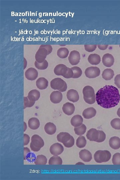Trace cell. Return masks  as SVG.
Segmentation results:
<instances>
[{"instance_id": "cell-26", "label": "cell", "mask_w": 120, "mask_h": 180, "mask_svg": "<svg viewBox=\"0 0 120 180\" xmlns=\"http://www.w3.org/2000/svg\"><path fill=\"white\" fill-rule=\"evenodd\" d=\"M28 125L30 129L33 130H36L39 128L40 123L38 119L33 118L29 120Z\"/></svg>"}, {"instance_id": "cell-32", "label": "cell", "mask_w": 120, "mask_h": 180, "mask_svg": "<svg viewBox=\"0 0 120 180\" xmlns=\"http://www.w3.org/2000/svg\"><path fill=\"white\" fill-rule=\"evenodd\" d=\"M87 142L85 137L84 136H80L77 139L76 145L79 148L85 147L87 145Z\"/></svg>"}, {"instance_id": "cell-23", "label": "cell", "mask_w": 120, "mask_h": 180, "mask_svg": "<svg viewBox=\"0 0 120 180\" xmlns=\"http://www.w3.org/2000/svg\"><path fill=\"white\" fill-rule=\"evenodd\" d=\"M40 96L41 94L39 91L37 89H33L29 92L28 97L30 101L35 102L39 100Z\"/></svg>"}, {"instance_id": "cell-3", "label": "cell", "mask_w": 120, "mask_h": 180, "mask_svg": "<svg viewBox=\"0 0 120 180\" xmlns=\"http://www.w3.org/2000/svg\"><path fill=\"white\" fill-rule=\"evenodd\" d=\"M44 145V143L42 138L38 135H33L31 138L30 147L31 150L34 152H38L41 150Z\"/></svg>"}, {"instance_id": "cell-19", "label": "cell", "mask_w": 120, "mask_h": 180, "mask_svg": "<svg viewBox=\"0 0 120 180\" xmlns=\"http://www.w3.org/2000/svg\"><path fill=\"white\" fill-rule=\"evenodd\" d=\"M72 136L68 133L61 132L57 135V140L63 144L68 142L70 140Z\"/></svg>"}, {"instance_id": "cell-14", "label": "cell", "mask_w": 120, "mask_h": 180, "mask_svg": "<svg viewBox=\"0 0 120 180\" xmlns=\"http://www.w3.org/2000/svg\"><path fill=\"white\" fill-rule=\"evenodd\" d=\"M63 99V94L59 91L52 92L51 94L50 100L55 104L60 103Z\"/></svg>"}, {"instance_id": "cell-38", "label": "cell", "mask_w": 120, "mask_h": 180, "mask_svg": "<svg viewBox=\"0 0 120 180\" xmlns=\"http://www.w3.org/2000/svg\"><path fill=\"white\" fill-rule=\"evenodd\" d=\"M85 50L88 52H94L97 48L96 45H84Z\"/></svg>"}, {"instance_id": "cell-35", "label": "cell", "mask_w": 120, "mask_h": 180, "mask_svg": "<svg viewBox=\"0 0 120 180\" xmlns=\"http://www.w3.org/2000/svg\"><path fill=\"white\" fill-rule=\"evenodd\" d=\"M110 124L113 128L115 129H120V119H114L111 121Z\"/></svg>"}, {"instance_id": "cell-6", "label": "cell", "mask_w": 120, "mask_h": 180, "mask_svg": "<svg viewBox=\"0 0 120 180\" xmlns=\"http://www.w3.org/2000/svg\"><path fill=\"white\" fill-rule=\"evenodd\" d=\"M100 74V70L98 67L96 66L88 67L85 71L86 77L89 79H94L98 77Z\"/></svg>"}, {"instance_id": "cell-30", "label": "cell", "mask_w": 120, "mask_h": 180, "mask_svg": "<svg viewBox=\"0 0 120 180\" xmlns=\"http://www.w3.org/2000/svg\"><path fill=\"white\" fill-rule=\"evenodd\" d=\"M69 51L68 48L62 47L58 49L57 52V55L61 58H65L69 55Z\"/></svg>"}, {"instance_id": "cell-16", "label": "cell", "mask_w": 120, "mask_h": 180, "mask_svg": "<svg viewBox=\"0 0 120 180\" xmlns=\"http://www.w3.org/2000/svg\"><path fill=\"white\" fill-rule=\"evenodd\" d=\"M80 159L85 162H89L92 159L91 153L87 150H83L79 152Z\"/></svg>"}, {"instance_id": "cell-44", "label": "cell", "mask_w": 120, "mask_h": 180, "mask_svg": "<svg viewBox=\"0 0 120 180\" xmlns=\"http://www.w3.org/2000/svg\"><path fill=\"white\" fill-rule=\"evenodd\" d=\"M114 83L118 88H120V74H118L115 76Z\"/></svg>"}, {"instance_id": "cell-46", "label": "cell", "mask_w": 120, "mask_h": 180, "mask_svg": "<svg viewBox=\"0 0 120 180\" xmlns=\"http://www.w3.org/2000/svg\"><path fill=\"white\" fill-rule=\"evenodd\" d=\"M109 45H98L97 47L101 50L104 51L108 48Z\"/></svg>"}, {"instance_id": "cell-11", "label": "cell", "mask_w": 120, "mask_h": 180, "mask_svg": "<svg viewBox=\"0 0 120 180\" xmlns=\"http://www.w3.org/2000/svg\"><path fill=\"white\" fill-rule=\"evenodd\" d=\"M38 71L33 67H30L25 72V76L28 80L33 81L36 79L38 77Z\"/></svg>"}, {"instance_id": "cell-27", "label": "cell", "mask_w": 120, "mask_h": 180, "mask_svg": "<svg viewBox=\"0 0 120 180\" xmlns=\"http://www.w3.org/2000/svg\"><path fill=\"white\" fill-rule=\"evenodd\" d=\"M114 75L113 70L111 69H106L103 71L102 76L103 79L106 80L112 79Z\"/></svg>"}, {"instance_id": "cell-21", "label": "cell", "mask_w": 120, "mask_h": 180, "mask_svg": "<svg viewBox=\"0 0 120 180\" xmlns=\"http://www.w3.org/2000/svg\"><path fill=\"white\" fill-rule=\"evenodd\" d=\"M88 60L90 64L93 65H97L101 61L100 56L97 54H91L89 56Z\"/></svg>"}, {"instance_id": "cell-7", "label": "cell", "mask_w": 120, "mask_h": 180, "mask_svg": "<svg viewBox=\"0 0 120 180\" xmlns=\"http://www.w3.org/2000/svg\"><path fill=\"white\" fill-rule=\"evenodd\" d=\"M48 55V52L46 48L39 47L35 54V60L39 63H42L46 60V58Z\"/></svg>"}, {"instance_id": "cell-13", "label": "cell", "mask_w": 120, "mask_h": 180, "mask_svg": "<svg viewBox=\"0 0 120 180\" xmlns=\"http://www.w3.org/2000/svg\"><path fill=\"white\" fill-rule=\"evenodd\" d=\"M68 67L63 64H59L56 66L54 69V73L57 75H61L63 77L67 73Z\"/></svg>"}, {"instance_id": "cell-25", "label": "cell", "mask_w": 120, "mask_h": 180, "mask_svg": "<svg viewBox=\"0 0 120 180\" xmlns=\"http://www.w3.org/2000/svg\"><path fill=\"white\" fill-rule=\"evenodd\" d=\"M48 85V81L45 78H40L37 81L36 85L39 89H45L47 88Z\"/></svg>"}, {"instance_id": "cell-15", "label": "cell", "mask_w": 120, "mask_h": 180, "mask_svg": "<svg viewBox=\"0 0 120 180\" xmlns=\"http://www.w3.org/2000/svg\"><path fill=\"white\" fill-rule=\"evenodd\" d=\"M68 100L73 102H77L79 100V95L76 90L72 89L69 90L67 93Z\"/></svg>"}, {"instance_id": "cell-43", "label": "cell", "mask_w": 120, "mask_h": 180, "mask_svg": "<svg viewBox=\"0 0 120 180\" xmlns=\"http://www.w3.org/2000/svg\"><path fill=\"white\" fill-rule=\"evenodd\" d=\"M40 48H46L48 52V55L51 53L52 51V48L51 45H42Z\"/></svg>"}, {"instance_id": "cell-34", "label": "cell", "mask_w": 120, "mask_h": 180, "mask_svg": "<svg viewBox=\"0 0 120 180\" xmlns=\"http://www.w3.org/2000/svg\"><path fill=\"white\" fill-rule=\"evenodd\" d=\"M73 72L74 75L72 78L78 79L82 76V71L80 67L78 66H74L71 68Z\"/></svg>"}, {"instance_id": "cell-20", "label": "cell", "mask_w": 120, "mask_h": 180, "mask_svg": "<svg viewBox=\"0 0 120 180\" xmlns=\"http://www.w3.org/2000/svg\"><path fill=\"white\" fill-rule=\"evenodd\" d=\"M109 145L113 149H119L120 148V138L117 137H111L109 139Z\"/></svg>"}, {"instance_id": "cell-42", "label": "cell", "mask_w": 120, "mask_h": 180, "mask_svg": "<svg viewBox=\"0 0 120 180\" xmlns=\"http://www.w3.org/2000/svg\"><path fill=\"white\" fill-rule=\"evenodd\" d=\"M74 75L73 72V70L71 68L68 67V70L67 73L64 76V77L66 79L72 78Z\"/></svg>"}, {"instance_id": "cell-36", "label": "cell", "mask_w": 120, "mask_h": 180, "mask_svg": "<svg viewBox=\"0 0 120 180\" xmlns=\"http://www.w3.org/2000/svg\"><path fill=\"white\" fill-rule=\"evenodd\" d=\"M24 109L27 107H33L35 104V102L31 101L29 100L28 97H24Z\"/></svg>"}, {"instance_id": "cell-24", "label": "cell", "mask_w": 120, "mask_h": 180, "mask_svg": "<svg viewBox=\"0 0 120 180\" xmlns=\"http://www.w3.org/2000/svg\"><path fill=\"white\" fill-rule=\"evenodd\" d=\"M44 130L47 134L53 135L54 134L56 131V126L53 123H48L44 126Z\"/></svg>"}, {"instance_id": "cell-47", "label": "cell", "mask_w": 120, "mask_h": 180, "mask_svg": "<svg viewBox=\"0 0 120 180\" xmlns=\"http://www.w3.org/2000/svg\"><path fill=\"white\" fill-rule=\"evenodd\" d=\"M118 116L120 118V107L119 108L117 112Z\"/></svg>"}, {"instance_id": "cell-33", "label": "cell", "mask_w": 120, "mask_h": 180, "mask_svg": "<svg viewBox=\"0 0 120 180\" xmlns=\"http://www.w3.org/2000/svg\"><path fill=\"white\" fill-rule=\"evenodd\" d=\"M34 65L37 69L39 70H46L48 66V63L46 60L42 63H39L37 61L35 62Z\"/></svg>"}, {"instance_id": "cell-12", "label": "cell", "mask_w": 120, "mask_h": 180, "mask_svg": "<svg viewBox=\"0 0 120 180\" xmlns=\"http://www.w3.org/2000/svg\"><path fill=\"white\" fill-rule=\"evenodd\" d=\"M102 62L104 66L109 67L113 65L114 59L112 55L109 53H106L102 58Z\"/></svg>"}, {"instance_id": "cell-9", "label": "cell", "mask_w": 120, "mask_h": 180, "mask_svg": "<svg viewBox=\"0 0 120 180\" xmlns=\"http://www.w3.org/2000/svg\"><path fill=\"white\" fill-rule=\"evenodd\" d=\"M64 148L61 144L56 143L53 144L50 147V151L52 155H60L63 152Z\"/></svg>"}, {"instance_id": "cell-45", "label": "cell", "mask_w": 120, "mask_h": 180, "mask_svg": "<svg viewBox=\"0 0 120 180\" xmlns=\"http://www.w3.org/2000/svg\"><path fill=\"white\" fill-rule=\"evenodd\" d=\"M30 140V137L28 135L26 134H24V146H25L28 145Z\"/></svg>"}, {"instance_id": "cell-41", "label": "cell", "mask_w": 120, "mask_h": 180, "mask_svg": "<svg viewBox=\"0 0 120 180\" xmlns=\"http://www.w3.org/2000/svg\"><path fill=\"white\" fill-rule=\"evenodd\" d=\"M74 144V139L73 137L72 136L71 137L70 140L68 142L64 144L65 147L67 148H70L73 147Z\"/></svg>"}, {"instance_id": "cell-17", "label": "cell", "mask_w": 120, "mask_h": 180, "mask_svg": "<svg viewBox=\"0 0 120 180\" xmlns=\"http://www.w3.org/2000/svg\"><path fill=\"white\" fill-rule=\"evenodd\" d=\"M62 109L65 114L68 115H71L74 113L75 107L73 103L67 102L64 105Z\"/></svg>"}, {"instance_id": "cell-31", "label": "cell", "mask_w": 120, "mask_h": 180, "mask_svg": "<svg viewBox=\"0 0 120 180\" xmlns=\"http://www.w3.org/2000/svg\"><path fill=\"white\" fill-rule=\"evenodd\" d=\"M74 130L75 134L78 136H82L86 133L87 127L85 125L82 124L78 127H75Z\"/></svg>"}, {"instance_id": "cell-8", "label": "cell", "mask_w": 120, "mask_h": 180, "mask_svg": "<svg viewBox=\"0 0 120 180\" xmlns=\"http://www.w3.org/2000/svg\"><path fill=\"white\" fill-rule=\"evenodd\" d=\"M68 59L71 65H77L79 64L81 60V55L78 52L73 51L70 53Z\"/></svg>"}, {"instance_id": "cell-48", "label": "cell", "mask_w": 120, "mask_h": 180, "mask_svg": "<svg viewBox=\"0 0 120 180\" xmlns=\"http://www.w3.org/2000/svg\"><path fill=\"white\" fill-rule=\"evenodd\" d=\"M119 47H120V45H119Z\"/></svg>"}, {"instance_id": "cell-18", "label": "cell", "mask_w": 120, "mask_h": 180, "mask_svg": "<svg viewBox=\"0 0 120 180\" xmlns=\"http://www.w3.org/2000/svg\"><path fill=\"white\" fill-rule=\"evenodd\" d=\"M96 114V111L93 107H89L84 110L83 112L82 115L84 118L87 119H90L95 117Z\"/></svg>"}, {"instance_id": "cell-39", "label": "cell", "mask_w": 120, "mask_h": 180, "mask_svg": "<svg viewBox=\"0 0 120 180\" xmlns=\"http://www.w3.org/2000/svg\"><path fill=\"white\" fill-rule=\"evenodd\" d=\"M100 136L98 140L96 142L100 143L104 142L106 139V134L105 133L101 130H99Z\"/></svg>"}, {"instance_id": "cell-4", "label": "cell", "mask_w": 120, "mask_h": 180, "mask_svg": "<svg viewBox=\"0 0 120 180\" xmlns=\"http://www.w3.org/2000/svg\"><path fill=\"white\" fill-rule=\"evenodd\" d=\"M111 154L108 151H98L94 155L95 161L97 163H101L108 161L111 159Z\"/></svg>"}, {"instance_id": "cell-28", "label": "cell", "mask_w": 120, "mask_h": 180, "mask_svg": "<svg viewBox=\"0 0 120 180\" xmlns=\"http://www.w3.org/2000/svg\"><path fill=\"white\" fill-rule=\"evenodd\" d=\"M63 164V160L60 156L54 155L51 157L48 162L49 165H61Z\"/></svg>"}, {"instance_id": "cell-1", "label": "cell", "mask_w": 120, "mask_h": 180, "mask_svg": "<svg viewBox=\"0 0 120 180\" xmlns=\"http://www.w3.org/2000/svg\"><path fill=\"white\" fill-rule=\"evenodd\" d=\"M96 100L97 104L104 109L116 106L120 101L118 90L112 85H106L97 92Z\"/></svg>"}, {"instance_id": "cell-2", "label": "cell", "mask_w": 120, "mask_h": 180, "mask_svg": "<svg viewBox=\"0 0 120 180\" xmlns=\"http://www.w3.org/2000/svg\"><path fill=\"white\" fill-rule=\"evenodd\" d=\"M83 98L84 101L88 104H94L96 101V95L95 90L90 86H87L83 90Z\"/></svg>"}, {"instance_id": "cell-22", "label": "cell", "mask_w": 120, "mask_h": 180, "mask_svg": "<svg viewBox=\"0 0 120 180\" xmlns=\"http://www.w3.org/2000/svg\"><path fill=\"white\" fill-rule=\"evenodd\" d=\"M83 119L82 117L79 115L74 116L71 120V124L74 127H78L82 124Z\"/></svg>"}, {"instance_id": "cell-5", "label": "cell", "mask_w": 120, "mask_h": 180, "mask_svg": "<svg viewBox=\"0 0 120 180\" xmlns=\"http://www.w3.org/2000/svg\"><path fill=\"white\" fill-rule=\"evenodd\" d=\"M51 86L52 89L59 90L60 92H65L67 89V85L66 83L60 78H55L52 80Z\"/></svg>"}, {"instance_id": "cell-29", "label": "cell", "mask_w": 120, "mask_h": 180, "mask_svg": "<svg viewBox=\"0 0 120 180\" xmlns=\"http://www.w3.org/2000/svg\"><path fill=\"white\" fill-rule=\"evenodd\" d=\"M47 163V159L46 156L43 155H38L34 163L36 165H46Z\"/></svg>"}, {"instance_id": "cell-10", "label": "cell", "mask_w": 120, "mask_h": 180, "mask_svg": "<svg viewBox=\"0 0 120 180\" xmlns=\"http://www.w3.org/2000/svg\"><path fill=\"white\" fill-rule=\"evenodd\" d=\"M100 133L99 130L95 128H91L88 130L86 135L89 140L96 142L99 138Z\"/></svg>"}, {"instance_id": "cell-40", "label": "cell", "mask_w": 120, "mask_h": 180, "mask_svg": "<svg viewBox=\"0 0 120 180\" xmlns=\"http://www.w3.org/2000/svg\"><path fill=\"white\" fill-rule=\"evenodd\" d=\"M31 153L30 150L28 147L24 148V160L29 159L31 156Z\"/></svg>"}, {"instance_id": "cell-37", "label": "cell", "mask_w": 120, "mask_h": 180, "mask_svg": "<svg viewBox=\"0 0 120 180\" xmlns=\"http://www.w3.org/2000/svg\"><path fill=\"white\" fill-rule=\"evenodd\" d=\"M112 162L114 165H120V153H117L113 155Z\"/></svg>"}]
</instances>
